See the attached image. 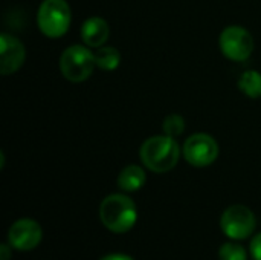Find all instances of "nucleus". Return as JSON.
Here are the masks:
<instances>
[{"instance_id":"nucleus-1","label":"nucleus","mask_w":261,"mask_h":260,"mask_svg":"<svg viewBox=\"0 0 261 260\" xmlns=\"http://www.w3.org/2000/svg\"><path fill=\"white\" fill-rule=\"evenodd\" d=\"M141 161L142 164L154 172V173H165L176 167L180 158L179 144L174 138L165 136H151L141 146Z\"/></svg>"},{"instance_id":"nucleus-2","label":"nucleus","mask_w":261,"mask_h":260,"mask_svg":"<svg viewBox=\"0 0 261 260\" xmlns=\"http://www.w3.org/2000/svg\"><path fill=\"white\" fill-rule=\"evenodd\" d=\"M101 222L112 233H127L138 221V210L135 202L125 195H110L99 207Z\"/></svg>"},{"instance_id":"nucleus-3","label":"nucleus","mask_w":261,"mask_h":260,"mask_svg":"<svg viewBox=\"0 0 261 260\" xmlns=\"http://www.w3.org/2000/svg\"><path fill=\"white\" fill-rule=\"evenodd\" d=\"M72 12L66 0H44L40 5L37 21L40 31L49 38L64 35L70 26Z\"/></svg>"},{"instance_id":"nucleus-4","label":"nucleus","mask_w":261,"mask_h":260,"mask_svg":"<svg viewBox=\"0 0 261 260\" xmlns=\"http://www.w3.org/2000/svg\"><path fill=\"white\" fill-rule=\"evenodd\" d=\"M95 55L86 46L73 44L69 46L60 57L61 74L73 83L87 80L95 69Z\"/></svg>"},{"instance_id":"nucleus-5","label":"nucleus","mask_w":261,"mask_h":260,"mask_svg":"<svg viewBox=\"0 0 261 260\" xmlns=\"http://www.w3.org/2000/svg\"><path fill=\"white\" fill-rule=\"evenodd\" d=\"M220 49L225 57L232 61H245L254 51V38L248 29L242 26H228L219 38Z\"/></svg>"},{"instance_id":"nucleus-6","label":"nucleus","mask_w":261,"mask_h":260,"mask_svg":"<svg viewBox=\"0 0 261 260\" xmlns=\"http://www.w3.org/2000/svg\"><path fill=\"white\" fill-rule=\"evenodd\" d=\"M223 233L232 241H243L255 230V216L245 205H231L225 210L220 219Z\"/></svg>"},{"instance_id":"nucleus-7","label":"nucleus","mask_w":261,"mask_h":260,"mask_svg":"<svg viewBox=\"0 0 261 260\" xmlns=\"http://www.w3.org/2000/svg\"><path fill=\"white\" fill-rule=\"evenodd\" d=\"M184 156L194 167H208L219 156V144L211 135H191L184 144Z\"/></svg>"},{"instance_id":"nucleus-8","label":"nucleus","mask_w":261,"mask_h":260,"mask_svg":"<svg viewBox=\"0 0 261 260\" xmlns=\"http://www.w3.org/2000/svg\"><path fill=\"white\" fill-rule=\"evenodd\" d=\"M43 238V231L38 222L32 219H18L8 231V242L11 247L20 251L34 250Z\"/></svg>"},{"instance_id":"nucleus-9","label":"nucleus","mask_w":261,"mask_h":260,"mask_svg":"<svg viewBox=\"0 0 261 260\" xmlns=\"http://www.w3.org/2000/svg\"><path fill=\"white\" fill-rule=\"evenodd\" d=\"M0 43H2V46H0V72L3 75L14 74L24 63L26 49L18 38L9 35L6 32H3L0 35Z\"/></svg>"},{"instance_id":"nucleus-10","label":"nucleus","mask_w":261,"mask_h":260,"mask_svg":"<svg viewBox=\"0 0 261 260\" xmlns=\"http://www.w3.org/2000/svg\"><path fill=\"white\" fill-rule=\"evenodd\" d=\"M110 35L109 23L101 17H90L83 23L81 38L90 48H101Z\"/></svg>"},{"instance_id":"nucleus-11","label":"nucleus","mask_w":261,"mask_h":260,"mask_svg":"<svg viewBox=\"0 0 261 260\" xmlns=\"http://www.w3.org/2000/svg\"><path fill=\"white\" fill-rule=\"evenodd\" d=\"M147 175L139 166H127L118 176V187L124 192H138L144 187Z\"/></svg>"},{"instance_id":"nucleus-12","label":"nucleus","mask_w":261,"mask_h":260,"mask_svg":"<svg viewBox=\"0 0 261 260\" xmlns=\"http://www.w3.org/2000/svg\"><path fill=\"white\" fill-rule=\"evenodd\" d=\"M93 55H95L96 66L101 67L102 70H115L121 61V54L113 46H106V48L101 46L98 48L96 52H93Z\"/></svg>"},{"instance_id":"nucleus-13","label":"nucleus","mask_w":261,"mask_h":260,"mask_svg":"<svg viewBox=\"0 0 261 260\" xmlns=\"http://www.w3.org/2000/svg\"><path fill=\"white\" fill-rule=\"evenodd\" d=\"M239 87L249 98L261 97V74L257 70H246L239 78Z\"/></svg>"},{"instance_id":"nucleus-14","label":"nucleus","mask_w":261,"mask_h":260,"mask_svg":"<svg viewBox=\"0 0 261 260\" xmlns=\"http://www.w3.org/2000/svg\"><path fill=\"white\" fill-rule=\"evenodd\" d=\"M219 257L220 260H248L246 250L236 242L223 244L219 250Z\"/></svg>"},{"instance_id":"nucleus-15","label":"nucleus","mask_w":261,"mask_h":260,"mask_svg":"<svg viewBox=\"0 0 261 260\" xmlns=\"http://www.w3.org/2000/svg\"><path fill=\"white\" fill-rule=\"evenodd\" d=\"M185 130V120L180 115H168L164 121V132L171 138H177Z\"/></svg>"},{"instance_id":"nucleus-16","label":"nucleus","mask_w":261,"mask_h":260,"mask_svg":"<svg viewBox=\"0 0 261 260\" xmlns=\"http://www.w3.org/2000/svg\"><path fill=\"white\" fill-rule=\"evenodd\" d=\"M251 254L255 260H261V233L251 241Z\"/></svg>"},{"instance_id":"nucleus-17","label":"nucleus","mask_w":261,"mask_h":260,"mask_svg":"<svg viewBox=\"0 0 261 260\" xmlns=\"http://www.w3.org/2000/svg\"><path fill=\"white\" fill-rule=\"evenodd\" d=\"M101 260H135V259H132V257H130V256H127V254L113 253V254H107V256H104Z\"/></svg>"},{"instance_id":"nucleus-18","label":"nucleus","mask_w":261,"mask_h":260,"mask_svg":"<svg viewBox=\"0 0 261 260\" xmlns=\"http://www.w3.org/2000/svg\"><path fill=\"white\" fill-rule=\"evenodd\" d=\"M11 248H9V245H6V244H3L2 247H0V260H9L11 259Z\"/></svg>"}]
</instances>
